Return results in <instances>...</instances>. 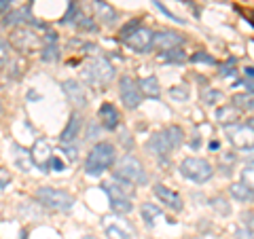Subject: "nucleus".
<instances>
[{
    "mask_svg": "<svg viewBox=\"0 0 254 239\" xmlns=\"http://www.w3.org/2000/svg\"><path fill=\"white\" fill-rule=\"evenodd\" d=\"M182 144H185V129H182L180 125H167V127L155 131L153 136L146 140L144 149L151 157L157 159L159 163L163 161V165H167L169 154L176 149H180Z\"/></svg>",
    "mask_w": 254,
    "mask_h": 239,
    "instance_id": "obj_1",
    "label": "nucleus"
},
{
    "mask_svg": "<svg viewBox=\"0 0 254 239\" xmlns=\"http://www.w3.org/2000/svg\"><path fill=\"white\" fill-rule=\"evenodd\" d=\"M117 165V149L110 142H97L91 146L85 159V174L89 178H100L104 172Z\"/></svg>",
    "mask_w": 254,
    "mask_h": 239,
    "instance_id": "obj_2",
    "label": "nucleus"
},
{
    "mask_svg": "<svg viewBox=\"0 0 254 239\" xmlns=\"http://www.w3.org/2000/svg\"><path fill=\"white\" fill-rule=\"evenodd\" d=\"M112 180L123 182L129 186H144L148 184V174L144 170L142 161L136 159L131 152H125L117 159V165L112 170Z\"/></svg>",
    "mask_w": 254,
    "mask_h": 239,
    "instance_id": "obj_3",
    "label": "nucleus"
},
{
    "mask_svg": "<svg viewBox=\"0 0 254 239\" xmlns=\"http://www.w3.org/2000/svg\"><path fill=\"white\" fill-rule=\"evenodd\" d=\"M115 76H117L115 66L110 64V60L102 58V55L91 58L87 64H85V68H83V79H85V83H87L91 89L104 91L112 83Z\"/></svg>",
    "mask_w": 254,
    "mask_h": 239,
    "instance_id": "obj_4",
    "label": "nucleus"
},
{
    "mask_svg": "<svg viewBox=\"0 0 254 239\" xmlns=\"http://www.w3.org/2000/svg\"><path fill=\"white\" fill-rule=\"evenodd\" d=\"M102 191L108 197V203H110V209L119 216H125L133 212V195L136 191L129 186V184H123V182H104L102 184Z\"/></svg>",
    "mask_w": 254,
    "mask_h": 239,
    "instance_id": "obj_5",
    "label": "nucleus"
},
{
    "mask_svg": "<svg viewBox=\"0 0 254 239\" xmlns=\"http://www.w3.org/2000/svg\"><path fill=\"white\" fill-rule=\"evenodd\" d=\"M34 199H36L42 208L55 209V212H64V214H68L70 209L74 208V197L70 195L68 191L53 188V186H40V188H36Z\"/></svg>",
    "mask_w": 254,
    "mask_h": 239,
    "instance_id": "obj_6",
    "label": "nucleus"
},
{
    "mask_svg": "<svg viewBox=\"0 0 254 239\" xmlns=\"http://www.w3.org/2000/svg\"><path fill=\"white\" fill-rule=\"evenodd\" d=\"M178 172L185 180L195 182V184H206L214 176V167L210 165V161L201 159V157H187L180 161Z\"/></svg>",
    "mask_w": 254,
    "mask_h": 239,
    "instance_id": "obj_7",
    "label": "nucleus"
},
{
    "mask_svg": "<svg viewBox=\"0 0 254 239\" xmlns=\"http://www.w3.org/2000/svg\"><path fill=\"white\" fill-rule=\"evenodd\" d=\"M119 97H121V104L127 110H136L142 104V89H140V83L133 81L129 74L119 76Z\"/></svg>",
    "mask_w": 254,
    "mask_h": 239,
    "instance_id": "obj_8",
    "label": "nucleus"
},
{
    "mask_svg": "<svg viewBox=\"0 0 254 239\" xmlns=\"http://www.w3.org/2000/svg\"><path fill=\"white\" fill-rule=\"evenodd\" d=\"M102 227H104V235L108 239H133L136 237V227L119 214L102 218Z\"/></svg>",
    "mask_w": 254,
    "mask_h": 239,
    "instance_id": "obj_9",
    "label": "nucleus"
},
{
    "mask_svg": "<svg viewBox=\"0 0 254 239\" xmlns=\"http://www.w3.org/2000/svg\"><path fill=\"white\" fill-rule=\"evenodd\" d=\"M123 45L127 49H131L133 53H138V55H144V53H151L153 49H155V32L151 30V28H138L133 34H129L125 40H123Z\"/></svg>",
    "mask_w": 254,
    "mask_h": 239,
    "instance_id": "obj_10",
    "label": "nucleus"
},
{
    "mask_svg": "<svg viewBox=\"0 0 254 239\" xmlns=\"http://www.w3.org/2000/svg\"><path fill=\"white\" fill-rule=\"evenodd\" d=\"M224 133H227V140L233 149L237 150H244L248 146L254 144V131L248 127L246 123H231V125H224Z\"/></svg>",
    "mask_w": 254,
    "mask_h": 239,
    "instance_id": "obj_11",
    "label": "nucleus"
},
{
    "mask_svg": "<svg viewBox=\"0 0 254 239\" xmlns=\"http://www.w3.org/2000/svg\"><path fill=\"white\" fill-rule=\"evenodd\" d=\"M153 195L161 201V206H165L167 209H172V212H178L180 214L182 209H185V201H182V197L176 193L174 188L161 184V182H157V184L153 186Z\"/></svg>",
    "mask_w": 254,
    "mask_h": 239,
    "instance_id": "obj_12",
    "label": "nucleus"
},
{
    "mask_svg": "<svg viewBox=\"0 0 254 239\" xmlns=\"http://www.w3.org/2000/svg\"><path fill=\"white\" fill-rule=\"evenodd\" d=\"M62 91H64V95L68 97V102L76 108H85L89 104V97H87V93H85V87L76 79L62 81Z\"/></svg>",
    "mask_w": 254,
    "mask_h": 239,
    "instance_id": "obj_13",
    "label": "nucleus"
},
{
    "mask_svg": "<svg viewBox=\"0 0 254 239\" xmlns=\"http://www.w3.org/2000/svg\"><path fill=\"white\" fill-rule=\"evenodd\" d=\"M140 216H142V222L146 224V229H155L159 222H167V224H176L172 218H167L165 212L159 206H155L151 201H144L140 206Z\"/></svg>",
    "mask_w": 254,
    "mask_h": 239,
    "instance_id": "obj_14",
    "label": "nucleus"
},
{
    "mask_svg": "<svg viewBox=\"0 0 254 239\" xmlns=\"http://www.w3.org/2000/svg\"><path fill=\"white\" fill-rule=\"evenodd\" d=\"M30 152H32L34 165H36L42 174H49V170H51V157H53V154H51V146H49L47 140L38 138L36 142H34Z\"/></svg>",
    "mask_w": 254,
    "mask_h": 239,
    "instance_id": "obj_15",
    "label": "nucleus"
},
{
    "mask_svg": "<svg viewBox=\"0 0 254 239\" xmlns=\"http://www.w3.org/2000/svg\"><path fill=\"white\" fill-rule=\"evenodd\" d=\"M11 40H13V45H15L17 51H19V53H24V55L32 53L34 49L38 47V43H42V40H38L36 34H34L32 30H26V28H19V30L13 32Z\"/></svg>",
    "mask_w": 254,
    "mask_h": 239,
    "instance_id": "obj_16",
    "label": "nucleus"
},
{
    "mask_svg": "<svg viewBox=\"0 0 254 239\" xmlns=\"http://www.w3.org/2000/svg\"><path fill=\"white\" fill-rule=\"evenodd\" d=\"M97 121L102 123V127L106 131H115L121 125V115L119 108L112 102H102V106L97 108Z\"/></svg>",
    "mask_w": 254,
    "mask_h": 239,
    "instance_id": "obj_17",
    "label": "nucleus"
},
{
    "mask_svg": "<svg viewBox=\"0 0 254 239\" xmlns=\"http://www.w3.org/2000/svg\"><path fill=\"white\" fill-rule=\"evenodd\" d=\"M187 43V38L182 34L174 30H159L155 32V49L157 51H169V49H178Z\"/></svg>",
    "mask_w": 254,
    "mask_h": 239,
    "instance_id": "obj_18",
    "label": "nucleus"
},
{
    "mask_svg": "<svg viewBox=\"0 0 254 239\" xmlns=\"http://www.w3.org/2000/svg\"><path fill=\"white\" fill-rule=\"evenodd\" d=\"M40 60L42 61H58L60 60V45H58V34L53 30H47L45 36L40 38Z\"/></svg>",
    "mask_w": 254,
    "mask_h": 239,
    "instance_id": "obj_19",
    "label": "nucleus"
},
{
    "mask_svg": "<svg viewBox=\"0 0 254 239\" xmlns=\"http://www.w3.org/2000/svg\"><path fill=\"white\" fill-rule=\"evenodd\" d=\"M91 6H94V15L95 19H100V24L104 26H115L119 19V13L115 6H110L106 0H91Z\"/></svg>",
    "mask_w": 254,
    "mask_h": 239,
    "instance_id": "obj_20",
    "label": "nucleus"
},
{
    "mask_svg": "<svg viewBox=\"0 0 254 239\" xmlns=\"http://www.w3.org/2000/svg\"><path fill=\"white\" fill-rule=\"evenodd\" d=\"M83 127V119L79 112H72L68 119V125L64 127V131L60 133V144H76V138L81 133Z\"/></svg>",
    "mask_w": 254,
    "mask_h": 239,
    "instance_id": "obj_21",
    "label": "nucleus"
},
{
    "mask_svg": "<svg viewBox=\"0 0 254 239\" xmlns=\"http://www.w3.org/2000/svg\"><path fill=\"white\" fill-rule=\"evenodd\" d=\"M235 237L237 239H254V212L252 209H244V212L239 214Z\"/></svg>",
    "mask_w": 254,
    "mask_h": 239,
    "instance_id": "obj_22",
    "label": "nucleus"
},
{
    "mask_svg": "<svg viewBox=\"0 0 254 239\" xmlns=\"http://www.w3.org/2000/svg\"><path fill=\"white\" fill-rule=\"evenodd\" d=\"M229 195L239 203H254V188H250L248 184L239 182H231L229 184Z\"/></svg>",
    "mask_w": 254,
    "mask_h": 239,
    "instance_id": "obj_23",
    "label": "nucleus"
},
{
    "mask_svg": "<svg viewBox=\"0 0 254 239\" xmlns=\"http://www.w3.org/2000/svg\"><path fill=\"white\" fill-rule=\"evenodd\" d=\"M138 83H140V89H142L144 97H151V100H159L161 97V85H159V79L155 74L144 76V79H140Z\"/></svg>",
    "mask_w": 254,
    "mask_h": 239,
    "instance_id": "obj_24",
    "label": "nucleus"
},
{
    "mask_svg": "<svg viewBox=\"0 0 254 239\" xmlns=\"http://www.w3.org/2000/svg\"><path fill=\"white\" fill-rule=\"evenodd\" d=\"M30 9L32 6H21V9H17V11H11L9 15H4L2 17V28H9V26H13V24H32V15H30Z\"/></svg>",
    "mask_w": 254,
    "mask_h": 239,
    "instance_id": "obj_25",
    "label": "nucleus"
},
{
    "mask_svg": "<svg viewBox=\"0 0 254 239\" xmlns=\"http://www.w3.org/2000/svg\"><path fill=\"white\" fill-rule=\"evenodd\" d=\"M83 17H85V13L81 9L79 0H70V2H68V11H66V15L60 19V24L62 26H76Z\"/></svg>",
    "mask_w": 254,
    "mask_h": 239,
    "instance_id": "obj_26",
    "label": "nucleus"
},
{
    "mask_svg": "<svg viewBox=\"0 0 254 239\" xmlns=\"http://www.w3.org/2000/svg\"><path fill=\"white\" fill-rule=\"evenodd\" d=\"M13 152H17V154H15V165H17L24 174H28V172H30L32 167H34L32 152L26 150V149H21V146H17V144H13Z\"/></svg>",
    "mask_w": 254,
    "mask_h": 239,
    "instance_id": "obj_27",
    "label": "nucleus"
},
{
    "mask_svg": "<svg viewBox=\"0 0 254 239\" xmlns=\"http://www.w3.org/2000/svg\"><path fill=\"white\" fill-rule=\"evenodd\" d=\"M157 60L163 61V64H185L189 58H187L185 49L178 47V49H169V51H159Z\"/></svg>",
    "mask_w": 254,
    "mask_h": 239,
    "instance_id": "obj_28",
    "label": "nucleus"
},
{
    "mask_svg": "<svg viewBox=\"0 0 254 239\" xmlns=\"http://www.w3.org/2000/svg\"><path fill=\"white\" fill-rule=\"evenodd\" d=\"M231 106L237 112H254V95L250 93H235L231 97Z\"/></svg>",
    "mask_w": 254,
    "mask_h": 239,
    "instance_id": "obj_29",
    "label": "nucleus"
},
{
    "mask_svg": "<svg viewBox=\"0 0 254 239\" xmlns=\"http://www.w3.org/2000/svg\"><path fill=\"white\" fill-rule=\"evenodd\" d=\"M237 163V154L235 152H224L218 157V170L222 176H231L233 174V165Z\"/></svg>",
    "mask_w": 254,
    "mask_h": 239,
    "instance_id": "obj_30",
    "label": "nucleus"
},
{
    "mask_svg": "<svg viewBox=\"0 0 254 239\" xmlns=\"http://www.w3.org/2000/svg\"><path fill=\"white\" fill-rule=\"evenodd\" d=\"M199 100H201V104H206V106H216V104L222 100V91L212 89V87H203L201 93H199Z\"/></svg>",
    "mask_w": 254,
    "mask_h": 239,
    "instance_id": "obj_31",
    "label": "nucleus"
},
{
    "mask_svg": "<svg viewBox=\"0 0 254 239\" xmlns=\"http://www.w3.org/2000/svg\"><path fill=\"white\" fill-rule=\"evenodd\" d=\"M210 208L214 209V212H218L221 216H229L231 214V206H229L227 197H222V195L212 197V199H210Z\"/></svg>",
    "mask_w": 254,
    "mask_h": 239,
    "instance_id": "obj_32",
    "label": "nucleus"
},
{
    "mask_svg": "<svg viewBox=\"0 0 254 239\" xmlns=\"http://www.w3.org/2000/svg\"><path fill=\"white\" fill-rule=\"evenodd\" d=\"M138 28H142V17H133V19H129V22H127V24L121 28V30H119V40L123 43V40L129 36V34H133V32L138 30Z\"/></svg>",
    "mask_w": 254,
    "mask_h": 239,
    "instance_id": "obj_33",
    "label": "nucleus"
},
{
    "mask_svg": "<svg viewBox=\"0 0 254 239\" xmlns=\"http://www.w3.org/2000/svg\"><path fill=\"white\" fill-rule=\"evenodd\" d=\"M216 121H221L222 125L235 123V108H233V106H221V108H216Z\"/></svg>",
    "mask_w": 254,
    "mask_h": 239,
    "instance_id": "obj_34",
    "label": "nucleus"
},
{
    "mask_svg": "<svg viewBox=\"0 0 254 239\" xmlns=\"http://www.w3.org/2000/svg\"><path fill=\"white\" fill-rule=\"evenodd\" d=\"M74 28H76V30H81V32H87V34H97V32H100V26H97L95 19L89 17V15H85Z\"/></svg>",
    "mask_w": 254,
    "mask_h": 239,
    "instance_id": "obj_35",
    "label": "nucleus"
},
{
    "mask_svg": "<svg viewBox=\"0 0 254 239\" xmlns=\"http://www.w3.org/2000/svg\"><path fill=\"white\" fill-rule=\"evenodd\" d=\"M169 97H172L174 102H187L189 100V95H190V91L187 85H174V87H169Z\"/></svg>",
    "mask_w": 254,
    "mask_h": 239,
    "instance_id": "obj_36",
    "label": "nucleus"
},
{
    "mask_svg": "<svg viewBox=\"0 0 254 239\" xmlns=\"http://www.w3.org/2000/svg\"><path fill=\"white\" fill-rule=\"evenodd\" d=\"M235 61H237L235 58H229L221 68H218V74H221L222 79H235V76H237V70L233 68V64H235Z\"/></svg>",
    "mask_w": 254,
    "mask_h": 239,
    "instance_id": "obj_37",
    "label": "nucleus"
},
{
    "mask_svg": "<svg viewBox=\"0 0 254 239\" xmlns=\"http://www.w3.org/2000/svg\"><path fill=\"white\" fill-rule=\"evenodd\" d=\"M151 2L155 4V9H159L161 11V15H165L167 19H172V22H176V24H182V26H185L187 22H185V19H180L178 15H176V13H172V11H169L167 9V6L163 4V2H161V0H151Z\"/></svg>",
    "mask_w": 254,
    "mask_h": 239,
    "instance_id": "obj_38",
    "label": "nucleus"
},
{
    "mask_svg": "<svg viewBox=\"0 0 254 239\" xmlns=\"http://www.w3.org/2000/svg\"><path fill=\"white\" fill-rule=\"evenodd\" d=\"M193 64H208V66H216V60L212 58L210 53H206V51H197V53H193L189 58Z\"/></svg>",
    "mask_w": 254,
    "mask_h": 239,
    "instance_id": "obj_39",
    "label": "nucleus"
},
{
    "mask_svg": "<svg viewBox=\"0 0 254 239\" xmlns=\"http://www.w3.org/2000/svg\"><path fill=\"white\" fill-rule=\"evenodd\" d=\"M239 176H242L244 184H248L250 188H254V163H246L242 167V172H239Z\"/></svg>",
    "mask_w": 254,
    "mask_h": 239,
    "instance_id": "obj_40",
    "label": "nucleus"
},
{
    "mask_svg": "<svg viewBox=\"0 0 254 239\" xmlns=\"http://www.w3.org/2000/svg\"><path fill=\"white\" fill-rule=\"evenodd\" d=\"M102 129H104V127H102V123H100V121H94V119H91L89 125H87V131H85V140H94V138H97Z\"/></svg>",
    "mask_w": 254,
    "mask_h": 239,
    "instance_id": "obj_41",
    "label": "nucleus"
},
{
    "mask_svg": "<svg viewBox=\"0 0 254 239\" xmlns=\"http://www.w3.org/2000/svg\"><path fill=\"white\" fill-rule=\"evenodd\" d=\"M60 149L66 152V157L70 161H76L79 159V144H60Z\"/></svg>",
    "mask_w": 254,
    "mask_h": 239,
    "instance_id": "obj_42",
    "label": "nucleus"
},
{
    "mask_svg": "<svg viewBox=\"0 0 254 239\" xmlns=\"http://www.w3.org/2000/svg\"><path fill=\"white\" fill-rule=\"evenodd\" d=\"M119 142H121L125 146V150H133V138H131V133L129 131H123L121 133V138H119Z\"/></svg>",
    "mask_w": 254,
    "mask_h": 239,
    "instance_id": "obj_43",
    "label": "nucleus"
},
{
    "mask_svg": "<svg viewBox=\"0 0 254 239\" xmlns=\"http://www.w3.org/2000/svg\"><path fill=\"white\" fill-rule=\"evenodd\" d=\"M189 146H190V150H195V152L201 149V133L199 131H193V136L189 140Z\"/></svg>",
    "mask_w": 254,
    "mask_h": 239,
    "instance_id": "obj_44",
    "label": "nucleus"
},
{
    "mask_svg": "<svg viewBox=\"0 0 254 239\" xmlns=\"http://www.w3.org/2000/svg\"><path fill=\"white\" fill-rule=\"evenodd\" d=\"M235 87H244L246 89V93H250V95H254V81H250V79H244V81H235L233 83Z\"/></svg>",
    "mask_w": 254,
    "mask_h": 239,
    "instance_id": "obj_45",
    "label": "nucleus"
},
{
    "mask_svg": "<svg viewBox=\"0 0 254 239\" xmlns=\"http://www.w3.org/2000/svg\"><path fill=\"white\" fill-rule=\"evenodd\" d=\"M51 170L53 172H64V170H66V163H64L60 157H55V154H53V157H51Z\"/></svg>",
    "mask_w": 254,
    "mask_h": 239,
    "instance_id": "obj_46",
    "label": "nucleus"
},
{
    "mask_svg": "<svg viewBox=\"0 0 254 239\" xmlns=\"http://www.w3.org/2000/svg\"><path fill=\"white\" fill-rule=\"evenodd\" d=\"M242 157H244L246 163H254V144H252V146H248V149H244V150H242Z\"/></svg>",
    "mask_w": 254,
    "mask_h": 239,
    "instance_id": "obj_47",
    "label": "nucleus"
},
{
    "mask_svg": "<svg viewBox=\"0 0 254 239\" xmlns=\"http://www.w3.org/2000/svg\"><path fill=\"white\" fill-rule=\"evenodd\" d=\"M0 9H2V17L9 15V9H11V0H0Z\"/></svg>",
    "mask_w": 254,
    "mask_h": 239,
    "instance_id": "obj_48",
    "label": "nucleus"
},
{
    "mask_svg": "<svg viewBox=\"0 0 254 239\" xmlns=\"http://www.w3.org/2000/svg\"><path fill=\"white\" fill-rule=\"evenodd\" d=\"M28 100H30V102H38V100H42V95L36 93L34 89H30V91H28Z\"/></svg>",
    "mask_w": 254,
    "mask_h": 239,
    "instance_id": "obj_49",
    "label": "nucleus"
},
{
    "mask_svg": "<svg viewBox=\"0 0 254 239\" xmlns=\"http://www.w3.org/2000/svg\"><path fill=\"white\" fill-rule=\"evenodd\" d=\"M242 72H244V76H246V79L254 81V66H246V68L242 70Z\"/></svg>",
    "mask_w": 254,
    "mask_h": 239,
    "instance_id": "obj_50",
    "label": "nucleus"
},
{
    "mask_svg": "<svg viewBox=\"0 0 254 239\" xmlns=\"http://www.w3.org/2000/svg\"><path fill=\"white\" fill-rule=\"evenodd\" d=\"M208 149H210V152H212V150H218V149H221V142H218V140H210Z\"/></svg>",
    "mask_w": 254,
    "mask_h": 239,
    "instance_id": "obj_51",
    "label": "nucleus"
},
{
    "mask_svg": "<svg viewBox=\"0 0 254 239\" xmlns=\"http://www.w3.org/2000/svg\"><path fill=\"white\" fill-rule=\"evenodd\" d=\"M9 182H11V178H6V170H2V191H6Z\"/></svg>",
    "mask_w": 254,
    "mask_h": 239,
    "instance_id": "obj_52",
    "label": "nucleus"
},
{
    "mask_svg": "<svg viewBox=\"0 0 254 239\" xmlns=\"http://www.w3.org/2000/svg\"><path fill=\"white\" fill-rule=\"evenodd\" d=\"M246 125H248V127L254 131V119H248V121H246Z\"/></svg>",
    "mask_w": 254,
    "mask_h": 239,
    "instance_id": "obj_53",
    "label": "nucleus"
},
{
    "mask_svg": "<svg viewBox=\"0 0 254 239\" xmlns=\"http://www.w3.org/2000/svg\"><path fill=\"white\" fill-rule=\"evenodd\" d=\"M19 239H28V231H21V233H19Z\"/></svg>",
    "mask_w": 254,
    "mask_h": 239,
    "instance_id": "obj_54",
    "label": "nucleus"
},
{
    "mask_svg": "<svg viewBox=\"0 0 254 239\" xmlns=\"http://www.w3.org/2000/svg\"><path fill=\"white\" fill-rule=\"evenodd\" d=\"M34 4V0H30V2H28V6H32Z\"/></svg>",
    "mask_w": 254,
    "mask_h": 239,
    "instance_id": "obj_55",
    "label": "nucleus"
},
{
    "mask_svg": "<svg viewBox=\"0 0 254 239\" xmlns=\"http://www.w3.org/2000/svg\"><path fill=\"white\" fill-rule=\"evenodd\" d=\"M250 24H252V26H254V19H250Z\"/></svg>",
    "mask_w": 254,
    "mask_h": 239,
    "instance_id": "obj_56",
    "label": "nucleus"
},
{
    "mask_svg": "<svg viewBox=\"0 0 254 239\" xmlns=\"http://www.w3.org/2000/svg\"><path fill=\"white\" fill-rule=\"evenodd\" d=\"M85 239H95V237H85Z\"/></svg>",
    "mask_w": 254,
    "mask_h": 239,
    "instance_id": "obj_57",
    "label": "nucleus"
}]
</instances>
